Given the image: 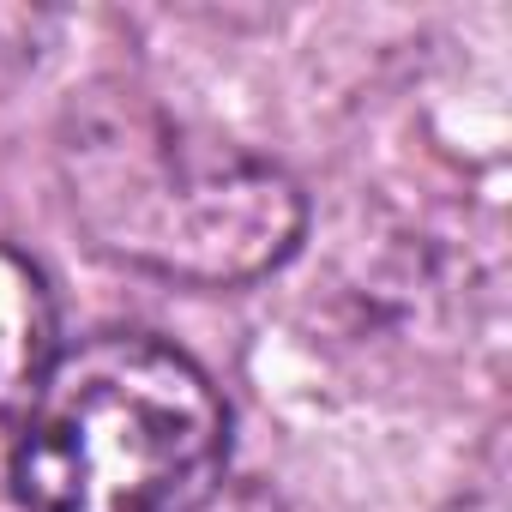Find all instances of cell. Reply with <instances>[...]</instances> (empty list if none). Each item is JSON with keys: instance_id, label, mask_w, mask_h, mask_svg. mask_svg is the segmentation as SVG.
Masks as SVG:
<instances>
[{"instance_id": "cell-3", "label": "cell", "mask_w": 512, "mask_h": 512, "mask_svg": "<svg viewBox=\"0 0 512 512\" xmlns=\"http://www.w3.org/2000/svg\"><path fill=\"white\" fill-rule=\"evenodd\" d=\"M49 362H55L49 290L13 247H0V422L25 416V404L43 386Z\"/></svg>"}, {"instance_id": "cell-1", "label": "cell", "mask_w": 512, "mask_h": 512, "mask_svg": "<svg viewBox=\"0 0 512 512\" xmlns=\"http://www.w3.org/2000/svg\"><path fill=\"white\" fill-rule=\"evenodd\" d=\"M61 181L97 253L199 290L278 272L308 223L302 187L272 157L127 85H97L67 109Z\"/></svg>"}, {"instance_id": "cell-2", "label": "cell", "mask_w": 512, "mask_h": 512, "mask_svg": "<svg viewBox=\"0 0 512 512\" xmlns=\"http://www.w3.org/2000/svg\"><path fill=\"white\" fill-rule=\"evenodd\" d=\"M229 464V410L199 362L145 332L61 350L19 416L31 512H199Z\"/></svg>"}, {"instance_id": "cell-4", "label": "cell", "mask_w": 512, "mask_h": 512, "mask_svg": "<svg viewBox=\"0 0 512 512\" xmlns=\"http://www.w3.org/2000/svg\"><path fill=\"white\" fill-rule=\"evenodd\" d=\"M446 512H500V494L488 488V494H464V500H452Z\"/></svg>"}]
</instances>
